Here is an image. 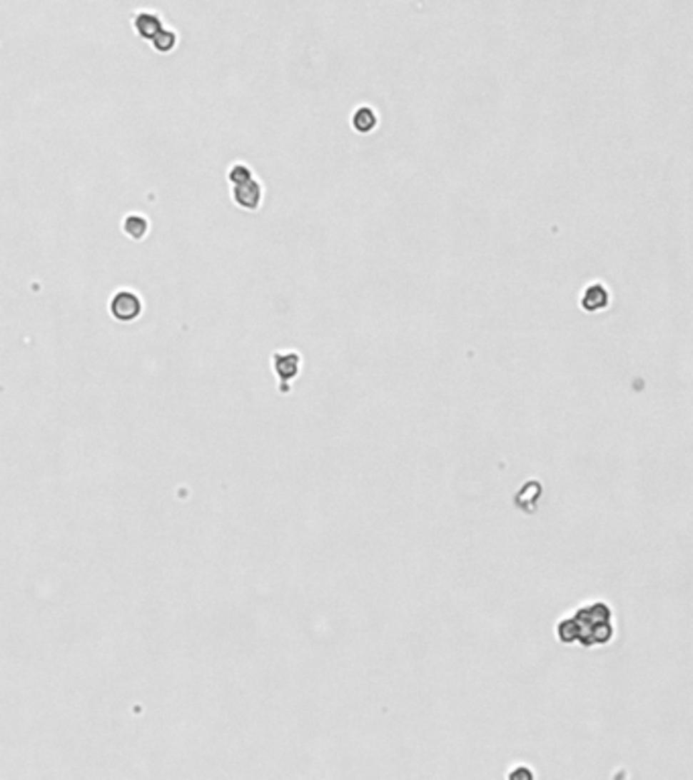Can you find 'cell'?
I'll return each instance as SVG.
<instances>
[{"mask_svg":"<svg viewBox=\"0 0 693 780\" xmlns=\"http://www.w3.org/2000/svg\"><path fill=\"white\" fill-rule=\"evenodd\" d=\"M350 122H352V126H354V131H356V133L366 134V133H373L374 128H376L378 118H376V114H374L373 108L360 106L356 112H354V116H352Z\"/></svg>","mask_w":693,"mask_h":780,"instance_id":"6","label":"cell"},{"mask_svg":"<svg viewBox=\"0 0 693 780\" xmlns=\"http://www.w3.org/2000/svg\"><path fill=\"white\" fill-rule=\"evenodd\" d=\"M587 630V647L594 644H606L610 638H614V624H612V609L608 608L604 602L598 604H587L582 609L575 612V616L565 618L560 624V640L561 642H575L577 636Z\"/></svg>","mask_w":693,"mask_h":780,"instance_id":"1","label":"cell"},{"mask_svg":"<svg viewBox=\"0 0 693 780\" xmlns=\"http://www.w3.org/2000/svg\"><path fill=\"white\" fill-rule=\"evenodd\" d=\"M273 366H275V372L279 374L280 380L285 378H295L299 370H301V358L295 352H289V354H275L273 356Z\"/></svg>","mask_w":693,"mask_h":780,"instance_id":"4","label":"cell"},{"mask_svg":"<svg viewBox=\"0 0 693 780\" xmlns=\"http://www.w3.org/2000/svg\"><path fill=\"white\" fill-rule=\"evenodd\" d=\"M232 186H234V201L241 208L248 210V212L258 210L260 199H263V187L254 179V175L246 177V179H241V181L232 183Z\"/></svg>","mask_w":693,"mask_h":780,"instance_id":"3","label":"cell"},{"mask_svg":"<svg viewBox=\"0 0 693 780\" xmlns=\"http://www.w3.org/2000/svg\"><path fill=\"white\" fill-rule=\"evenodd\" d=\"M143 311L141 297L133 291H118L112 297L110 303V313L112 318L118 321H134Z\"/></svg>","mask_w":693,"mask_h":780,"instance_id":"2","label":"cell"},{"mask_svg":"<svg viewBox=\"0 0 693 780\" xmlns=\"http://www.w3.org/2000/svg\"><path fill=\"white\" fill-rule=\"evenodd\" d=\"M147 220L143 216H128L124 222V232L133 238H143L147 234Z\"/></svg>","mask_w":693,"mask_h":780,"instance_id":"7","label":"cell"},{"mask_svg":"<svg viewBox=\"0 0 693 780\" xmlns=\"http://www.w3.org/2000/svg\"><path fill=\"white\" fill-rule=\"evenodd\" d=\"M608 303H610V295L602 285H590L582 295V299H580V305L584 307V311H600Z\"/></svg>","mask_w":693,"mask_h":780,"instance_id":"5","label":"cell"}]
</instances>
